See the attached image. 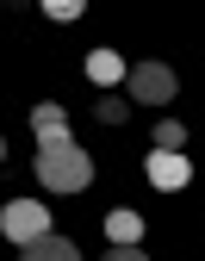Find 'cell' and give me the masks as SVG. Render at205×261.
<instances>
[{"label": "cell", "instance_id": "1", "mask_svg": "<svg viewBox=\"0 0 205 261\" xmlns=\"http://www.w3.org/2000/svg\"><path fill=\"white\" fill-rule=\"evenodd\" d=\"M31 174H38L50 193H81L93 180V155L81 143H50V149H38V168Z\"/></svg>", "mask_w": 205, "mask_h": 261}, {"label": "cell", "instance_id": "2", "mask_svg": "<svg viewBox=\"0 0 205 261\" xmlns=\"http://www.w3.org/2000/svg\"><path fill=\"white\" fill-rule=\"evenodd\" d=\"M0 230H7V243L31 249V243H44V237H50V212H44L38 199H13L7 212H0Z\"/></svg>", "mask_w": 205, "mask_h": 261}, {"label": "cell", "instance_id": "3", "mask_svg": "<svg viewBox=\"0 0 205 261\" xmlns=\"http://www.w3.org/2000/svg\"><path fill=\"white\" fill-rule=\"evenodd\" d=\"M181 93V75L168 69V62H137L131 69V100L137 106H168Z\"/></svg>", "mask_w": 205, "mask_h": 261}, {"label": "cell", "instance_id": "4", "mask_svg": "<svg viewBox=\"0 0 205 261\" xmlns=\"http://www.w3.org/2000/svg\"><path fill=\"white\" fill-rule=\"evenodd\" d=\"M143 174H149V187H156V193H181V187L193 180V162H187V149H149Z\"/></svg>", "mask_w": 205, "mask_h": 261}, {"label": "cell", "instance_id": "5", "mask_svg": "<svg viewBox=\"0 0 205 261\" xmlns=\"http://www.w3.org/2000/svg\"><path fill=\"white\" fill-rule=\"evenodd\" d=\"M31 130H38V149H50V143H75V137H68V112H62L56 100H38V106H31Z\"/></svg>", "mask_w": 205, "mask_h": 261}, {"label": "cell", "instance_id": "6", "mask_svg": "<svg viewBox=\"0 0 205 261\" xmlns=\"http://www.w3.org/2000/svg\"><path fill=\"white\" fill-rule=\"evenodd\" d=\"M106 237H112V249H137V243H143V218H137L131 205L106 212Z\"/></svg>", "mask_w": 205, "mask_h": 261}, {"label": "cell", "instance_id": "7", "mask_svg": "<svg viewBox=\"0 0 205 261\" xmlns=\"http://www.w3.org/2000/svg\"><path fill=\"white\" fill-rule=\"evenodd\" d=\"M87 75H93L99 87H118V81H131V62H124L118 50H93V56H87Z\"/></svg>", "mask_w": 205, "mask_h": 261}, {"label": "cell", "instance_id": "8", "mask_svg": "<svg viewBox=\"0 0 205 261\" xmlns=\"http://www.w3.org/2000/svg\"><path fill=\"white\" fill-rule=\"evenodd\" d=\"M19 261H81V249L68 243V237H44V243H31V249H19Z\"/></svg>", "mask_w": 205, "mask_h": 261}, {"label": "cell", "instance_id": "9", "mask_svg": "<svg viewBox=\"0 0 205 261\" xmlns=\"http://www.w3.org/2000/svg\"><path fill=\"white\" fill-rule=\"evenodd\" d=\"M156 149H187V124L181 118H156Z\"/></svg>", "mask_w": 205, "mask_h": 261}, {"label": "cell", "instance_id": "10", "mask_svg": "<svg viewBox=\"0 0 205 261\" xmlns=\"http://www.w3.org/2000/svg\"><path fill=\"white\" fill-rule=\"evenodd\" d=\"M38 7H44L50 19H62V25H75V19H81V7H87V0H38Z\"/></svg>", "mask_w": 205, "mask_h": 261}, {"label": "cell", "instance_id": "11", "mask_svg": "<svg viewBox=\"0 0 205 261\" xmlns=\"http://www.w3.org/2000/svg\"><path fill=\"white\" fill-rule=\"evenodd\" d=\"M124 112H131V100H118V93H99V112H93V118H106V124H118Z\"/></svg>", "mask_w": 205, "mask_h": 261}, {"label": "cell", "instance_id": "12", "mask_svg": "<svg viewBox=\"0 0 205 261\" xmlns=\"http://www.w3.org/2000/svg\"><path fill=\"white\" fill-rule=\"evenodd\" d=\"M106 261H149L143 249H106Z\"/></svg>", "mask_w": 205, "mask_h": 261}]
</instances>
